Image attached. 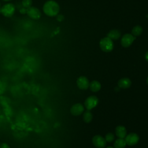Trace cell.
I'll list each match as a JSON object with an SVG mask.
<instances>
[{"label": "cell", "instance_id": "6da1fadb", "mask_svg": "<svg viewBox=\"0 0 148 148\" xmlns=\"http://www.w3.org/2000/svg\"><path fill=\"white\" fill-rule=\"evenodd\" d=\"M43 10L45 14L48 16L53 17L57 16L60 11V6L57 2L53 0L47 1L43 6Z\"/></svg>", "mask_w": 148, "mask_h": 148}, {"label": "cell", "instance_id": "7a4b0ae2", "mask_svg": "<svg viewBox=\"0 0 148 148\" xmlns=\"http://www.w3.org/2000/svg\"><path fill=\"white\" fill-rule=\"evenodd\" d=\"M99 46L102 51L105 52H109L113 49V43L112 39L108 37H105L100 40Z\"/></svg>", "mask_w": 148, "mask_h": 148}, {"label": "cell", "instance_id": "3957f363", "mask_svg": "<svg viewBox=\"0 0 148 148\" xmlns=\"http://www.w3.org/2000/svg\"><path fill=\"white\" fill-rule=\"evenodd\" d=\"M15 9V6L12 3H9L4 5L1 8V13L5 17H10L14 13Z\"/></svg>", "mask_w": 148, "mask_h": 148}, {"label": "cell", "instance_id": "277c9868", "mask_svg": "<svg viewBox=\"0 0 148 148\" xmlns=\"http://www.w3.org/2000/svg\"><path fill=\"white\" fill-rule=\"evenodd\" d=\"M98 98L97 97L90 96L86 99L84 102V106L87 110H90L98 105Z\"/></svg>", "mask_w": 148, "mask_h": 148}, {"label": "cell", "instance_id": "5b68a950", "mask_svg": "<svg viewBox=\"0 0 148 148\" xmlns=\"http://www.w3.org/2000/svg\"><path fill=\"white\" fill-rule=\"evenodd\" d=\"M26 13L30 18L34 20H38L40 18L41 16V13L40 10L38 8L34 6H31L27 8Z\"/></svg>", "mask_w": 148, "mask_h": 148}, {"label": "cell", "instance_id": "8992f818", "mask_svg": "<svg viewBox=\"0 0 148 148\" xmlns=\"http://www.w3.org/2000/svg\"><path fill=\"white\" fill-rule=\"evenodd\" d=\"M135 39V37L132 34H126L124 35L121 39V44L124 47H128L132 45L134 40Z\"/></svg>", "mask_w": 148, "mask_h": 148}, {"label": "cell", "instance_id": "52a82bcc", "mask_svg": "<svg viewBox=\"0 0 148 148\" xmlns=\"http://www.w3.org/2000/svg\"><path fill=\"white\" fill-rule=\"evenodd\" d=\"M139 139V136L136 134L131 133L125 136V141L127 145L129 146H133L138 142Z\"/></svg>", "mask_w": 148, "mask_h": 148}, {"label": "cell", "instance_id": "ba28073f", "mask_svg": "<svg viewBox=\"0 0 148 148\" xmlns=\"http://www.w3.org/2000/svg\"><path fill=\"white\" fill-rule=\"evenodd\" d=\"M76 83H77V87L81 90L87 89L90 85V83L88 79L84 76H80L77 79Z\"/></svg>", "mask_w": 148, "mask_h": 148}, {"label": "cell", "instance_id": "9c48e42d", "mask_svg": "<svg viewBox=\"0 0 148 148\" xmlns=\"http://www.w3.org/2000/svg\"><path fill=\"white\" fill-rule=\"evenodd\" d=\"M92 143L95 146L98 148H103L105 146L106 141L101 135H95L92 138Z\"/></svg>", "mask_w": 148, "mask_h": 148}, {"label": "cell", "instance_id": "30bf717a", "mask_svg": "<svg viewBox=\"0 0 148 148\" xmlns=\"http://www.w3.org/2000/svg\"><path fill=\"white\" fill-rule=\"evenodd\" d=\"M71 113L74 116H79L84 111V107L80 103L74 104L71 108Z\"/></svg>", "mask_w": 148, "mask_h": 148}, {"label": "cell", "instance_id": "8fae6325", "mask_svg": "<svg viewBox=\"0 0 148 148\" xmlns=\"http://www.w3.org/2000/svg\"><path fill=\"white\" fill-rule=\"evenodd\" d=\"M116 134L119 138H124L127 135L126 128L123 125H119L116 128Z\"/></svg>", "mask_w": 148, "mask_h": 148}, {"label": "cell", "instance_id": "7c38bea8", "mask_svg": "<svg viewBox=\"0 0 148 148\" xmlns=\"http://www.w3.org/2000/svg\"><path fill=\"white\" fill-rule=\"evenodd\" d=\"M131 82L128 78H122L118 82V86L121 88H127L130 87Z\"/></svg>", "mask_w": 148, "mask_h": 148}, {"label": "cell", "instance_id": "4fadbf2b", "mask_svg": "<svg viewBox=\"0 0 148 148\" xmlns=\"http://www.w3.org/2000/svg\"><path fill=\"white\" fill-rule=\"evenodd\" d=\"M121 36V32L117 29H112L107 35V37L112 40L118 39Z\"/></svg>", "mask_w": 148, "mask_h": 148}, {"label": "cell", "instance_id": "5bb4252c", "mask_svg": "<svg viewBox=\"0 0 148 148\" xmlns=\"http://www.w3.org/2000/svg\"><path fill=\"white\" fill-rule=\"evenodd\" d=\"M89 87L90 88V90L93 92H97L98 91L101 87V84L99 82H98L97 80H93L92 81L89 85Z\"/></svg>", "mask_w": 148, "mask_h": 148}, {"label": "cell", "instance_id": "9a60e30c", "mask_svg": "<svg viewBox=\"0 0 148 148\" xmlns=\"http://www.w3.org/2000/svg\"><path fill=\"white\" fill-rule=\"evenodd\" d=\"M126 145L125 141L123 138H119L114 142V148H124Z\"/></svg>", "mask_w": 148, "mask_h": 148}, {"label": "cell", "instance_id": "2e32d148", "mask_svg": "<svg viewBox=\"0 0 148 148\" xmlns=\"http://www.w3.org/2000/svg\"><path fill=\"white\" fill-rule=\"evenodd\" d=\"M92 119V113L87 110L83 114V120L86 123H90Z\"/></svg>", "mask_w": 148, "mask_h": 148}, {"label": "cell", "instance_id": "e0dca14e", "mask_svg": "<svg viewBox=\"0 0 148 148\" xmlns=\"http://www.w3.org/2000/svg\"><path fill=\"white\" fill-rule=\"evenodd\" d=\"M142 32V28L139 25L135 26L132 29V34L134 36H139Z\"/></svg>", "mask_w": 148, "mask_h": 148}, {"label": "cell", "instance_id": "ac0fdd59", "mask_svg": "<svg viewBox=\"0 0 148 148\" xmlns=\"http://www.w3.org/2000/svg\"><path fill=\"white\" fill-rule=\"evenodd\" d=\"M32 4V0H23L22 1V5L25 8H28L31 6Z\"/></svg>", "mask_w": 148, "mask_h": 148}, {"label": "cell", "instance_id": "d6986e66", "mask_svg": "<svg viewBox=\"0 0 148 148\" xmlns=\"http://www.w3.org/2000/svg\"><path fill=\"white\" fill-rule=\"evenodd\" d=\"M105 140L106 142H110L114 139V135L112 133H108L105 136Z\"/></svg>", "mask_w": 148, "mask_h": 148}, {"label": "cell", "instance_id": "ffe728a7", "mask_svg": "<svg viewBox=\"0 0 148 148\" xmlns=\"http://www.w3.org/2000/svg\"><path fill=\"white\" fill-rule=\"evenodd\" d=\"M0 148H10V146L6 143H2L0 145Z\"/></svg>", "mask_w": 148, "mask_h": 148}, {"label": "cell", "instance_id": "44dd1931", "mask_svg": "<svg viewBox=\"0 0 148 148\" xmlns=\"http://www.w3.org/2000/svg\"><path fill=\"white\" fill-rule=\"evenodd\" d=\"M64 17L63 15H62V14H57V20L58 21H61L64 20Z\"/></svg>", "mask_w": 148, "mask_h": 148}, {"label": "cell", "instance_id": "7402d4cb", "mask_svg": "<svg viewBox=\"0 0 148 148\" xmlns=\"http://www.w3.org/2000/svg\"><path fill=\"white\" fill-rule=\"evenodd\" d=\"M145 59L147 61H148V51L146 52V53L145 54Z\"/></svg>", "mask_w": 148, "mask_h": 148}, {"label": "cell", "instance_id": "603a6c76", "mask_svg": "<svg viewBox=\"0 0 148 148\" xmlns=\"http://www.w3.org/2000/svg\"><path fill=\"white\" fill-rule=\"evenodd\" d=\"M106 148H113V147H110V146H109V147H106Z\"/></svg>", "mask_w": 148, "mask_h": 148}, {"label": "cell", "instance_id": "cb8c5ba5", "mask_svg": "<svg viewBox=\"0 0 148 148\" xmlns=\"http://www.w3.org/2000/svg\"><path fill=\"white\" fill-rule=\"evenodd\" d=\"M4 1H11V0H3Z\"/></svg>", "mask_w": 148, "mask_h": 148}, {"label": "cell", "instance_id": "d4e9b609", "mask_svg": "<svg viewBox=\"0 0 148 148\" xmlns=\"http://www.w3.org/2000/svg\"><path fill=\"white\" fill-rule=\"evenodd\" d=\"M147 84H148V77H147Z\"/></svg>", "mask_w": 148, "mask_h": 148}, {"label": "cell", "instance_id": "484cf974", "mask_svg": "<svg viewBox=\"0 0 148 148\" xmlns=\"http://www.w3.org/2000/svg\"><path fill=\"white\" fill-rule=\"evenodd\" d=\"M146 17H147V18H148V14H147V15H146Z\"/></svg>", "mask_w": 148, "mask_h": 148}, {"label": "cell", "instance_id": "4316f807", "mask_svg": "<svg viewBox=\"0 0 148 148\" xmlns=\"http://www.w3.org/2000/svg\"><path fill=\"white\" fill-rule=\"evenodd\" d=\"M0 6H1V3H0ZM0 12H1V8H0Z\"/></svg>", "mask_w": 148, "mask_h": 148}]
</instances>
